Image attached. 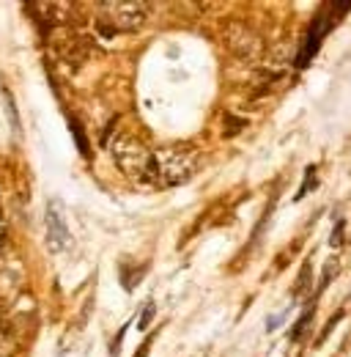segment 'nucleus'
I'll return each mask as SVG.
<instances>
[{
	"label": "nucleus",
	"instance_id": "1",
	"mask_svg": "<svg viewBox=\"0 0 351 357\" xmlns=\"http://www.w3.org/2000/svg\"><path fill=\"white\" fill-rule=\"evenodd\" d=\"M195 171H198V162H195V157L189 151H184V149H162V151L151 154L143 181L168 190V187L187 184L189 178L195 176Z\"/></svg>",
	"mask_w": 351,
	"mask_h": 357
},
{
	"label": "nucleus",
	"instance_id": "2",
	"mask_svg": "<svg viewBox=\"0 0 351 357\" xmlns=\"http://www.w3.org/2000/svg\"><path fill=\"white\" fill-rule=\"evenodd\" d=\"M104 14L99 17V31L104 36H116V33H130V31H137L146 17H148V3H102L99 6Z\"/></svg>",
	"mask_w": 351,
	"mask_h": 357
},
{
	"label": "nucleus",
	"instance_id": "3",
	"mask_svg": "<svg viewBox=\"0 0 351 357\" xmlns=\"http://www.w3.org/2000/svg\"><path fill=\"white\" fill-rule=\"evenodd\" d=\"M225 47L231 50V55H236L239 61L244 63H256L263 58V39L261 33H256L247 22H239V20H231L225 25Z\"/></svg>",
	"mask_w": 351,
	"mask_h": 357
},
{
	"label": "nucleus",
	"instance_id": "4",
	"mask_svg": "<svg viewBox=\"0 0 351 357\" xmlns=\"http://www.w3.org/2000/svg\"><path fill=\"white\" fill-rule=\"evenodd\" d=\"M113 157H116V162H118V168L124 174L137 178L146 176V168H148V160H151V154L146 151V146L140 140L130 137V135L127 137H118L113 143Z\"/></svg>",
	"mask_w": 351,
	"mask_h": 357
},
{
	"label": "nucleus",
	"instance_id": "5",
	"mask_svg": "<svg viewBox=\"0 0 351 357\" xmlns=\"http://www.w3.org/2000/svg\"><path fill=\"white\" fill-rule=\"evenodd\" d=\"M329 17H332V14H329ZM329 17L318 14V17L310 22V28H307V33H305V45H302L299 55H297V69H305L307 63H310V58L315 55V50L321 47V36H324V33L332 28Z\"/></svg>",
	"mask_w": 351,
	"mask_h": 357
},
{
	"label": "nucleus",
	"instance_id": "6",
	"mask_svg": "<svg viewBox=\"0 0 351 357\" xmlns=\"http://www.w3.org/2000/svg\"><path fill=\"white\" fill-rule=\"evenodd\" d=\"M47 231H49V250H63L66 245H69V228L63 225L61 220V215H58V209L49 204V209H47Z\"/></svg>",
	"mask_w": 351,
	"mask_h": 357
},
{
	"label": "nucleus",
	"instance_id": "7",
	"mask_svg": "<svg viewBox=\"0 0 351 357\" xmlns=\"http://www.w3.org/2000/svg\"><path fill=\"white\" fill-rule=\"evenodd\" d=\"M247 127V121L244 119H236V116H225V137H233V135H239L242 130Z\"/></svg>",
	"mask_w": 351,
	"mask_h": 357
},
{
	"label": "nucleus",
	"instance_id": "8",
	"mask_svg": "<svg viewBox=\"0 0 351 357\" xmlns=\"http://www.w3.org/2000/svg\"><path fill=\"white\" fill-rule=\"evenodd\" d=\"M313 187H315V168H307V176H305V181H302V187H299V192H297V198H302Z\"/></svg>",
	"mask_w": 351,
	"mask_h": 357
},
{
	"label": "nucleus",
	"instance_id": "9",
	"mask_svg": "<svg viewBox=\"0 0 351 357\" xmlns=\"http://www.w3.org/2000/svg\"><path fill=\"white\" fill-rule=\"evenodd\" d=\"M341 319H343V311H338V313H335V319H332V321H329V324H327V327H324V333H321V335H318V338H315V347H321V344H324V338H327V335H329V333H332V327H335V324H338V321H341Z\"/></svg>",
	"mask_w": 351,
	"mask_h": 357
},
{
	"label": "nucleus",
	"instance_id": "10",
	"mask_svg": "<svg viewBox=\"0 0 351 357\" xmlns=\"http://www.w3.org/2000/svg\"><path fill=\"white\" fill-rule=\"evenodd\" d=\"M72 132H75V137H77V143H80V151H83V154H88L86 135H83V127H80L77 121H72Z\"/></svg>",
	"mask_w": 351,
	"mask_h": 357
},
{
	"label": "nucleus",
	"instance_id": "11",
	"mask_svg": "<svg viewBox=\"0 0 351 357\" xmlns=\"http://www.w3.org/2000/svg\"><path fill=\"white\" fill-rule=\"evenodd\" d=\"M154 311H157V308H154V305H148V308H146V311H143V316H140V327H143V330H146V327H148V321H151V316H154Z\"/></svg>",
	"mask_w": 351,
	"mask_h": 357
},
{
	"label": "nucleus",
	"instance_id": "12",
	"mask_svg": "<svg viewBox=\"0 0 351 357\" xmlns=\"http://www.w3.org/2000/svg\"><path fill=\"white\" fill-rule=\"evenodd\" d=\"M332 245H341L343 242V223H338L335 225V234H332V239H329Z\"/></svg>",
	"mask_w": 351,
	"mask_h": 357
},
{
	"label": "nucleus",
	"instance_id": "13",
	"mask_svg": "<svg viewBox=\"0 0 351 357\" xmlns=\"http://www.w3.org/2000/svg\"><path fill=\"white\" fill-rule=\"evenodd\" d=\"M148 347H151V341H146V344L137 349V355H134V357H146V355H148Z\"/></svg>",
	"mask_w": 351,
	"mask_h": 357
}]
</instances>
